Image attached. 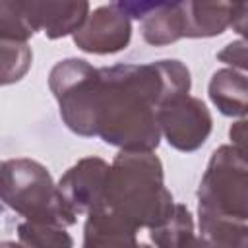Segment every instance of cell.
Masks as SVG:
<instances>
[{
	"label": "cell",
	"mask_w": 248,
	"mask_h": 248,
	"mask_svg": "<svg viewBox=\"0 0 248 248\" xmlns=\"http://www.w3.org/2000/svg\"><path fill=\"white\" fill-rule=\"evenodd\" d=\"M35 35L23 2H4L0 0V39L27 43Z\"/></svg>",
	"instance_id": "obj_16"
},
{
	"label": "cell",
	"mask_w": 248,
	"mask_h": 248,
	"mask_svg": "<svg viewBox=\"0 0 248 248\" xmlns=\"http://www.w3.org/2000/svg\"><path fill=\"white\" fill-rule=\"evenodd\" d=\"M81 248H151L138 240V231L97 207L87 213Z\"/></svg>",
	"instance_id": "obj_11"
},
{
	"label": "cell",
	"mask_w": 248,
	"mask_h": 248,
	"mask_svg": "<svg viewBox=\"0 0 248 248\" xmlns=\"http://www.w3.org/2000/svg\"><path fill=\"white\" fill-rule=\"evenodd\" d=\"M229 134H231V141H232V145L244 151V140H246V120L242 118V120H238L236 124H232Z\"/></svg>",
	"instance_id": "obj_19"
},
{
	"label": "cell",
	"mask_w": 248,
	"mask_h": 248,
	"mask_svg": "<svg viewBox=\"0 0 248 248\" xmlns=\"http://www.w3.org/2000/svg\"><path fill=\"white\" fill-rule=\"evenodd\" d=\"M157 124L169 145L184 153L200 149L213 128L209 108L192 95H180L163 103L157 108Z\"/></svg>",
	"instance_id": "obj_6"
},
{
	"label": "cell",
	"mask_w": 248,
	"mask_h": 248,
	"mask_svg": "<svg viewBox=\"0 0 248 248\" xmlns=\"http://www.w3.org/2000/svg\"><path fill=\"white\" fill-rule=\"evenodd\" d=\"M19 242L25 248H74V238L64 227L23 221L17 225Z\"/></svg>",
	"instance_id": "obj_14"
},
{
	"label": "cell",
	"mask_w": 248,
	"mask_h": 248,
	"mask_svg": "<svg viewBox=\"0 0 248 248\" xmlns=\"http://www.w3.org/2000/svg\"><path fill=\"white\" fill-rule=\"evenodd\" d=\"M33 52L27 43L0 39V85L19 81L31 68Z\"/></svg>",
	"instance_id": "obj_15"
},
{
	"label": "cell",
	"mask_w": 248,
	"mask_h": 248,
	"mask_svg": "<svg viewBox=\"0 0 248 248\" xmlns=\"http://www.w3.org/2000/svg\"><path fill=\"white\" fill-rule=\"evenodd\" d=\"M180 248H231V246L221 244V242H215V240L205 238V236H202V234L196 236V232H192V234L180 244Z\"/></svg>",
	"instance_id": "obj_18"
},
{
	"label": "cell",
	"mask_w": 248,
	"mask_h": 248,
	"mask_svg": "<svg viewBox=\"0 0 248 248\" xmlns=\"http://www.w3.org/2000/svg\"><path fill=\"white\" fill-rule=\"evenodd\" d=\"M48 87L68 130L81 138L97 136L99 68L83 58H66L52 66Z\"/></svg>",
	"instance_id": "obj_5"
},
{
	"label": "cell",
	"mask_w": 248,
	"mask_h": 248,
	"mask_svg": "<svg viewBox=\"0 0 248 248\" xmlns=\"http://www.w3.org/2000/svg\"><path fill=\"white\" fill-rule=\"evenodd\" d=\"M72 37L76 46L83 52L114 54L128 46L132 39V23L116 4H105L93 10Z\"/></svg>",
	"instance_id": "obj_7"
},
{
	"label": "cell",
	"mask_w": 248,
	"mask_h": 248,
	"mask_svg": "<svg viewBox=\"0 0 248 248\" xmlns=\"http://www.w3.org/2000/svg\"><path fill=\"white\" fill-rule=\"evenodd\" d=\"M0 202L25 221L70 227L78 215L62 200L48 169L27 157L0 163Z\"/></svg>",
	"instance_id": "obj_4"
},
{
	"label": "cell",
	"mask_w": 248,
	"mask_h": 248,
	"mask_svg": "<svg viewBox=\"0 0 248 248\" xmlns=\"http://www.w3.org/2000/svg\"><path fill=\"white\" fill-rule=\"evenodd\" d=\"M217 58L225 64H231L232 70L240 68V72H244L246 70V43L242 39L229 43L221 52H217Z\"/></svg>",
	"instance_id": "obj_17"
},
{
	"label": "cell",
	"mask_w": 248,
	"mask_h": 248,
	"mask_svg": "<svg viewBox=\"0 0 248 248\" xmlns=\"http://www.w3.org/2000/svg\"><path fill=\"white\" fill-rule=\"evenodd\" d=\"M209 99L225 116L246 114V76L232 68L217 70L209 79Z\"/></svg>",
	"instance_id": "obj_12"
},
{
	"label": "cell",
	"mask_w": 248,
	"mask_h": 248,
	"mask_svg": "<svg viewBox=\"0 0 248 248\" xmlns=\"http://www.w3.org/2000/svg\"><path fill=\"white\" fill-rule=\"evenodd\" d=\"M194 232V219L186 205L174 203L172 213L155 229L149 231V238L155 248H180V244Z\"/></svg>",
	"instance_id": "obj_13"
},
{
	"label": "cell",
	"mask_w": 248,
	"mask_h": 248,
	"mask_svg": "<svg viewBox=\"0 0 248 248\" xmlns=\"http://www.w3.org/2000/svg\"><path fill=\"white\" fill-rule=\"evenodd\" d=\"M246 10V4L234 2H178L180 37H215L229 27L244 33Z\"/></svg>",
	"instance_id": "obj_8"
},
{
	"label": "cell",
	"mask_w": 248,
	"mask_h": 248,
	"mask_svg": "<svg viewBox=\"0 0 248 248\" xmlns=\"http://www.w3.org/2000/svg\"><path fill=\"white\" fill-rule=\"evenodd\" d=\"M0 248H25L21 242H14V240H4L0 242Z\"/></svg>",
	"instance_id": "obj_20"
},
{
	"label": "cell",
	"mask_w": 248,
	"mask_h": 248,
	"mask_svg": "<svg viewBox=\"0 0 248 248\" xmlns=\"http://www.w3.org/2000/svg\"><path fill=\"white\" fill-rule=\"evenodd\" d=\"M29 21L48 39L74 35L89 16L87 2H23Z\"/></svg>",
	"instance_id": "obj_10"
},
{
	"label": "cell",
	"mask_w": 248,
	"mask_h": 248,
	"mask_svg": "<svg viewBox=\"0 0 248 248\" xmlns=\"http://www.w3.org/2000/svg\"><path fill=\"white\" fill-rule=\"evenodd\" d=\"M99 207L136 231L159 227L174 209L161 159L153 151H120L108 165Z\"/></svg>",
	"instance_id": "obj_3"
},
{
	"label": "cell",
	"mask_w": 248,
	"mask_h": 248,
	"mask_svg": "<svg viewBox=\"0 0 248 248\" xmlns=\"http://www.w3.org/2000/svg\"><path fill=\"white\" fill-rule=\"evenodd\" d=\"M192 87L180 60L99 68L97 136L122 151H153L161 143L157 108Z\"/></svg>",
	"instance_id": "obj_1"
},
{
	"label": "cell",
	"mask_w": 248,
	"mask_h": 248,
	"mask_svg": "<svg viewBox=\"0 0 248 248\" xmlns=\"http://www.w3.org/2000/svg\"><path fill=\"white\" fill-rule=\"evenodd\" d=\"M198 219L202 236L231 248H246V151L234 145H221L211 153L198 188Z\"/></svg>",
	"instance_id": "obj_2"
},
{
	"label": "cell",
	"mask_w": 248,
	"mask_h": 248,
	"mask_svg": "<svg viewBox=\"0 0 248 248\" xmlns=\"http://www.w3.org/2000/svg\"><path fill=\"white\" fill-rule=\"evenodd\" d=\"M107 172L108 163L105 159L83 157L60 176L56 188L74 215H87L99 207L105 192Z\"/></svg>",
	"instance_id": "obj_9"
}]
</instances>
